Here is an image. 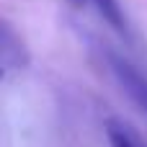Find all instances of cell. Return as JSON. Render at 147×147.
<instances>
[{
    "instance_id": "cell-1",
    "label": "cell",
    "mask_w": 147,
    "mask_h": 147,
    "mask_svg": "<svg viewBox=\"0 0 147 147\" xmlns=\"http://www.w3.org/2000/svg\"><path fill=\"white\" fill-rule=\"evenodd\" d=\"M103 57H106V70L111 72V78L116 80V85L129 96V101L142 114H147V75L137 65H132L129 59H124L121 54H116L111 49H106Z\"/></svg>"
},
{
    "instance_id": "cell-2",
    "label": "cell",
    "mask_w": 147,
    "mask_h": 147,
    "mask_svg": "<svg viewBox=\"0 0 147 147\" xmlns=\"http://www.w3.org/2000/svg\"><path fill=\"white\" fill-rule=\"evenodd\" d=\"M0 62H3V75L23 70L28 65V52L8 21H3V28H0Z\"/></svg>"
},
{
    "instance_id": "cell-3",
    "label": "cell",
    "mask_w": 147,
    "mask_h": 147,
    "mask_svg": "<svg viewBox=\"0 0 147 147\" xmlns=\"http://www.w3.org/2000/svg\"><path fill=\"white\" fill-rule=\"evenodd\" d=\"M85 3H90V5L96 8V13H98V16L116 31V34H121L124 39L132 36V31H129V21H127L124 8H121L119 0H85Z\"/></svg>"
},
{
    "instance_id": "cell-4",
    "label": "cell",
    "mask_w": 147,
    "mask_h": 147,
    "mask_svg": "<svg viewBox=\"0 0 147 147\" xmlns=\"http://www.w3.org/2000/svg\"><path fill=\"white\" fill-rule=\"evenodd\" d=\"M103 129H106V140L111 147H147L142 142V137L121 119H109Z\"/></svg>"
}]
</instances>
